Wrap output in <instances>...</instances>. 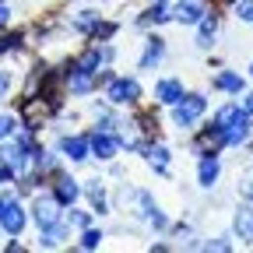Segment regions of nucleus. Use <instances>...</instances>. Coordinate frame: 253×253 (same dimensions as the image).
Here are the masks:
<instances>
[{"label":"nucleus","instance_id":"nucleus-1","mask_svg":"<svg viewBox=\"0 0 253 253\" xmlns=\"http://www.w3.org/2000/svg\"><path fill=\"white\" fill-rule=\"evenodd\" d=\"M214 126L225 134L229 144H243V141L250 137V113L239 109L236 102H229V106H221V109L214 113Z\"/></svg>","mask_w":253,"mask_h":253},{"label":"nucleus","instance_id":"nucleus-2","mask_svg":"<svg viewBox=\"0 0 253 253\" xmlns=\"http://www.w3.org/2000/svg\"><path fill=\"white\" fill-rule=\"evenodd\" d=\"M204 109H208L204 95H183L179 102H172V123L179 130H194V123L204 116Z\"/></svg>","mask_w":253,"mask_h":253},{"label":"nucleus","instance_id":"nucleus-3","mask_svg":"<svg viewBox=\"0 0 253 253\" xmlns=\"http://www.w3.org/2000/svg\"><path fill=\"white\" fill-rule=\"evenodd\" d=\"M28 162H32V148L21 144V141H7V144H0V166H4L11 176H25L28 172Z\"/></svg>","mask_w":253,"mask_h":253},{"label":"nucleus","instance_id":"nucleus-4","mask_svg":"<svg viewBox=\"0 0 253 253\" xmlns=\"http://www.w3.org/2000/svg\"><path fill=\"white\" fill-rule=\"evenodd\" d=\"M25 221H28V211H25L18 201L4 197V208H0V229H4L7 236H21Z\"/></svg>","mask_w":253,"mask_h":253},{"label":"nucleus","instance_id":"nucleus-5","mask_svg":"<svg viewBox=\"0 0 253 253\" xmlns=\"http://www.w3.org/2000/svg\"><path fill=\"white\" fill-rule=\"evenodd\" d=\"M106 99L123 106V102H137L141 99V84L134 78H109V88H106Z\"/></svg>","mask_w":253,"mask_h":253},{"label":"nucleus","instance_id":"nucleus-6","mask_svg":"<svg viewBox=\"0 0 253 253\" xmlns=\"http://www.w3.org/2000/svg\"><path fill=\"white\" fill-rule=\"evenodd\" d=\"M60 201L56 197H36V204H32V218H36V225L42 229V225H53V221H60L63 214H60Z\"/></svg>","mask_w":253,"mask_h":253},{"label":"nucleus","instance_id":"nucleus-7","mask_svg":"<svg viewBox=\"0 0 253 253\" xmlns=\"http://www.w3.org/2000/svg\"><path fill=\"white\" fill-rule=\"evenodd\" d=\"M88 144H91V155L102 158V162L116 158V148H120V141L113 137V130H95V134L88 137Z\"/></svg>","mask_w":253,"mask_h":253},{"label":"nucleus","instance_id":"nucleus-8","mask_svg":"<svg viewBox=\"0 0 253 253\" xmlns=\"http://www.w3.org/2000/svg\"><path fill=\"white\" fill-rule=\"evenodd\" d=\"M169 14H172V21H179V25H197V21L204 18V4H201V0H179Z\"/></svg>","mask_w":253,"mask_h":253},{"label":"nucleus","instance_id":"nucleus-9","mask_svg":"<svg viewBox=\"0 0 253 253\" xmlns=\"http://www.w3.org/2000/svg\"><path fill=\"white\" fill-rule=\"evenodd\" d=\"M155 99L162 102V106L179 102V99H183V81H179V78H162V81L155 84Z\"/></svg>","mask_w":253,"mask_h":253},{"label":"nucleus","instance_id":"nucleus-10","mask_svg":"<svg viewBox=\"0 0 253 253\" xmlns=\"http://www.w3.org/2000/svg\"><path fill=\"white\" fill-rule=\"evenodd\" d=\"M53 197H56L63 208H71V204L81 197V186H78V179H71V176H56V190H53Z\"/></svg>","mask_w":253,"mask_h":253},{"label":"nucleus","instance_id":"nucleus-11","mask_svg":"<svg viewBox=\"0 0 253 253\" xmlns=\"http://www.w3.org/2000/svg\"><path fill=\"white\" fill-rule=\"evenodd\" d=\"M60 151H63V158H71V162H84L91 155V144H88V137H63Z\"/></svg>","mask_w":253,"mask_h":253},{"label":"nucleus","instance_id":"nucleus-12","mask_svg":"<svg viewBox=\"0 0 253 253\" xmlns=\"http://www.w3.org/2000/svg\"><path fill=\"white\" fill-rule=\"evenodd\" d=\"M67 229H71V225H67L63 218L53 221V225H42V229H39V246H60L63 239H67Z\"/></svg>","mask_w":253,"mask_h":253},{"label":"nucleus","instance_id":"nucleus-13","mask_svg":"<svg viewBox=\"0 0 253 253\" xmlns=\"http://www.w3.org/2000/svg\"><path fill=\"white\" fill-rule=\"evenodd\" d=\"M99 25H102V14H99V11H78V14L71 18V28H74V32H84V36H91Z\"/></svg>","mask_w":253,"mask_h":253},{"label":"nucleus","instance_id":"nucleus-14","mask_svg":"<svg viewBox=\"0 0 253 253\" xmlns=\"http://www.w3.org/2000/svg\"><path fill=\"white\" fill-rule=\"evenodd\" d=\"M162 56H166V42L158 39V36H151V39H148V46H144V56H141V71H151Z\"/></svg>","mask_w":253,"mask_h":253},{"label":"nucleus","instance_id":"nucleus-15","mask_svg":"<svg viewBox=\"0 0 253 253\" xmlns=\"http://www.w3.org/2000/svg\"><path fill=\"white\" fill-rule=\"evenodd\" d=\"M197 25H201L197 46H201V49H211V42H214V32H218V18H214V14H204V18H201Z\"/></svg>","mask_w":253,"mask_h":253},{"label":"nucleus","instance_id":"nucleus-16","mask_svg":"<svg viewBox=\"0 0 253 253\" xmlns=\"http://www.w3.org/2000/svg\"><path fill=\"white\" fill-rule=\"evenodd\" d=\"M197 179H201V186H214V179H218V158H214V155H204V158H201Z\"/></svg>","mask_w":253,"mask_h":253},{"label":"nucleus","instance_id":"nucleus-17","mask_svg":"<svg viewBox=\"0 0 253 253\" xmlns=\"http://www.w3.org/2000/svg\"><path fill=\"white\" fill-rule=\"evenodd\" d=\"M236 236L243 243H253V211H236Z\"/></svg>","mask_w":253,"mask_h":253},{"label":"nucleus","instance_id":"nucleus-18","mask_svg":"<svg viewBox=\"0 0 253 253\" xmlns=\"http://www.w3.org/2000/svg\"><path fill=\"white\" fill-rule=\"evenodd\" d=\"M88 197H91V208L99 211V214L109 211L106 208V186H102V179H88Z\"/></svg>","mask_w":253,"mask_h":253},{"label":"nucleus","instance_id":"nucleus-19","mask_svg":"<svg viewBox=\"0 0 253 253\" xmlns=\"http://www.w3.org/2000/svg\"><path fill=\"white\" fill-rule=\"evenodd\" d=\"M214 88H221V91H232V95H239V91L246 88V81H243L239 74L225 71V74H218V78H214Z\"/></svg>","mask_w":253,"mask_h":253},{"label":"nucleus","instance_id":"nucleus-20","mask_svg":"<svg viewBox=\"0 0 253 253\" xmlns=\"http://www.w3.org/2000/svg\"><path fill=\"white\" fill-rule=\"evenodd\" d=\"M169 18H172V14H169L162 4H155V7H151V11L141 18V25H162V21H169Z\"/></svg>","mask_w":253,"mask_h":253},{"label":"nucleus","instance_id":"nucleus-21","mask_svg":"<svg viewBox=\"0 0 253 253\" xmlns=\"http://www.w3.org/2000/svg\"><path fill=\"white\" fill-rule=\"evenodd\" d=\"M63 221H67V225H74V229H88L91 214H88V211H67V214H63Z\"/></svg>","mask_w":253,"mask_h":253},{"label":"nucleus","instance_id":"nucleus-22","mask_svg":"<svg viewBox=\"0 0 253 253\" xmlns=\"http://www.w3.org/2000/svg\"><path fill=\"white\" fill-rule=\"evenodd\" d=\"M99 243H102V232L99 229H84L81 232V250H95Z\"/></svg>","mask_w":253,"mask_h":253},{"label":"nucleus","instance_id":"nucleus-23","mask_svg":"<svg viewBox=\"0 0 253 253\" xmlns=\"http://www.w3.org/2000/svg\"><path fill=\"white\" fill-rule=\"evenodd\" d=\"M236 18L253 25V0H236Z\"/></svg>","mask_w":253,"mask_h":253},{"label":"nucleus","instance_id":"nucleus-24","mask_svg":"<svg viewBox=\"0 0 253 253\" xmlns=\"http://www.w3.org/2000/svg\"><path fill=\"white\" fill-rule=\"evenodd\" d=\"M14 130H18V120H14V116H0V141L11 137Z\"/></svg>","mask_w":253,"mask_h":253},{"label":"nucleus","instance_id":"nucleus-25","mask_svg":"<svg viewBox=\"0 0 253 253\" xmlns=\"http://www.w3.org/2000/svg\"><path fill=\"white\" fill-rule=\"evenodd\" d=\"M11 84H14V78H11V71H0V102L7 99V91H11Z\"/></svg>","mask_w":253,"mask_h":253},{"label":"nucleus","instance_id":"nucleus-26","mask_svg":"<svg viewBox=\"0 0 253 253\" xmlns=\"http://www.w3.org/2000/svg\"><path fill=\"white\" fill-rule=\"evenodd\" d=\"M21 46V36H4L0 39V53H7V49H18Z\"/></svg>","mask_w":253,"mask_h":253},{"label":"nucleus","instance_id":"nucleus-27","mask_svg":"<svg viewBox=\"0 0 253 253\" xmlns=\"http://www.w3.org/2000/svg\"><path fill=\"white\" fill-rule=\"evenodd\" d=\"M243 197L253 204V172H250V176H246V183H243Z\"/></svg>","mask_w":253,"mask_h":253},{"label":"nucleus","instance_id":"nucleus-28","mask_svg":"<svg viewBox=\"0 0 253 253\" xmlns=\"http://www.w3.org/2000/svg\"><path fill=\"white\" fill-rule=\"evenodd\" d=\"M208 250H229V239L221 236V239H214V243H208Z\"/></svg>","mask_w":253,"mask_h":253},{"label":"nucleus","instance_id":"nucleus-29","mask_svg":"<svg viewBox=\"0 0 253 253\" xmlns=\"http://www.w3.org/2000/svg\"><path fill=\"white\" fill-rule=\"evenodd\" d=\"M7 18H11V11H7V4H0V28L7 25Z\"/></svg>","mask_w":253,"mask_h":253},{"label":"nucleus","instance_id":"nucleus-30","mask_svg":"<svg viewBox=\"0 0 253 253\" xmlns=\"http://www.w3.org/2000/svg\"><path fill=\"white\" fill-rule=\"evenodd\" d=\"M243 109H246V113H250V120H253V91L246 95V102H243Z\"/></svg>","mask_w":253,"mask_h":253},{"label":"nucleus","instance_id":"nucleus-31","mask_svg":"<svg viewBox=\"0 0 253 253\" xmlns=\"http://www.w3.org/2000/svg\"><path fill=\"white\" fill-rule=\"evenodd\" d=\"M7 179H14V176H11V172H7L4 166H0V183H7Z\"/></svg>","mask_w":253,"mask_h":253},{"label":"nucleus","instance_id":"nucleus-32","mask_svg":"<svg viewBox=\"0 0 253 253\" xmlns=\"http://www.w3.org/2000/svg\"><path fill=\"white\" fill-rule=\"evenodd\" d=\"M155 4H166V0H155Z\"/></svg>","mask_w":253,"mask_h":253},{"label":"nucleus","instance_id":"nucleus-33","mask_svg":"<svg viewBox=\"0 0 253 253\" xmlns=\"http://www.w3.org/2000/svg\"><path fill=\"white\" fill-rule=\"evenodd\" d=\"M0 208H4V197H0Z\"/></svg>","mask_w":253,"mask_h":253},{"label":"nucleus","instance_id":"nucleus-34","mask_svg":"<svg viewBox=\"0 0 253 253\" xmlns=\"http://www.w3.org/2000/svg\"><path fill=\"white\" fill-rule=\"evenodd\" d=\"M250 71H253V67H250Z\"/></svg>","mask_w":253,"mask_h":253}]
</instances>
